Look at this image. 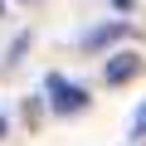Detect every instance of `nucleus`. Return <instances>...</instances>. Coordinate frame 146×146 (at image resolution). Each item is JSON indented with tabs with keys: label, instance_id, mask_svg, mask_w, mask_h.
Returning <instances> with one entry per match:
<instances>
[{
	"label": "nucleus",
	"instance_id": "nucleus-3",
	"mask_svg": "<svg viewBox=\"0 0 146 146\" xmlns=\"http://www.w3.org/2000/svg\"><path fill=\"white\" fill-rule=\"evenodd\" d=\"M127 34H131V25H127V20H112V25H102V29L83 34V49H107L112 39H127Z\"/></svg>",
	"mask_w": 146,
	"mask_h": 146
},
{
	"label": "nucleus",
	"instance_id": "nucleus-6",
	"mask_svg": "<svg viewBox=\"0 0 146 146\" xmlns=\"http://www.w3.org/2000/svg\"><path fill=\"white\" fill-rule=\"evenodd\" d=\"M112 5H117V10H131V0H112Z\"/></svg>",
	"mask_w": 146,
	"mask_h": 146
},
{
	"label": "nucleus",
	"instance_id": "nucleus-1",
	"mask_svg": "<svg viewBox=\"0 0 146 146\" xmlns=\"http://www.w3.org/2000/svg\"><path fill=\"white\" fill-rule=\"evenodd\" d=\"M44 93H49V107H54L58 117H73V112L88 107V88H83V83H68L63 73H49Z\"/></svg>",
	"mask_w": 146,
	"mask_h": 146
},
{
	"label": "nucleus",
	"instance_id": "nucleus-5",
	"mask_svg": "<svg viewBox=\"0 0 146 146\" xmlns=\"http://www.w3.org/2000/svg\"><path fill=\"white\" fill-rule=\"evenodd\" d=\"M5 131H10V122H5V112H0V136H5Z\"/></svg>",
	"mask_w": 146,
	"mask_h": 146
},
{
	"label": "nucleus",
	"instance_id": "nucleus-7",
	"mask_svg": "<svg viewBox=\"0 0 146 146\" xmlns=\"http://www.w3.org/2000/svg\"><path fill=\"white\" fill-rule=\"evenodd\" d=\"M0 15H5V0H0Z\"/></svg>",
	"mask_w": 146,
	"mask_h": 146
},
{
	"label": "nucleus",
	"instance_id": "nucleus-2",
	"mask_svg": "<svg viewBox=\"0 0 146 146\" xmlns=\"http://www.w3.org/2000/svg\"><path fill=\"white\" fill-rule=\"evenodd\" d=\"M141 68H146V58H141L136 49H122V54H112V58L102 63V78H107L112 88H122V83L141 78Z\"/></svg>",
	"mask_w": 146,
	"mask_h": 146
},
{
	"label": "nucleus",
	"instance_id": "nucleus-4",
	"mask_svg": "<svg viewBox=\"0 0 146 146\" xmlns=\"http://www.w3.org/2000/svg\"><path fill=\"white\" fill-rule=\"evenodd\" d=\"M131 141H146V102H141L136 117H131Z\"/></svg>",
	"mask_w": 146,
	"mask_h": 146
}]
</instances>
